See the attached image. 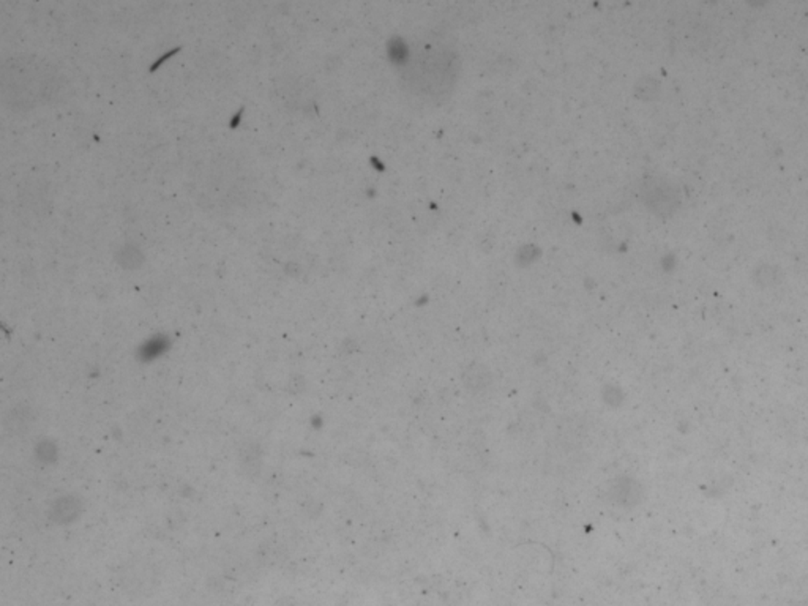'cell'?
<instances>
[{"mask_svg": "<svg viewBox=\"0 0 808 606\" xmlns=\"http://www.w3.org/2000/svg\"><path fill=\"white\" fill-rule=\"evenodd\" d=\"M177 51H179V48H177V49H172V51H169V52H167V54H166V55H163V57H161V59H160V60H157V62H155V65H153V66H152V68H151V70H152V71H153V70H157V68H158V66H160V65H161V64H163V62H165V60H166V59H169V57H171V55H172V54H174V52H177Z\"/></svg>", "mask_w": 808, "mask_h": 606, "instance_id": "cell-1", "label": "cell"}]
</instances>
